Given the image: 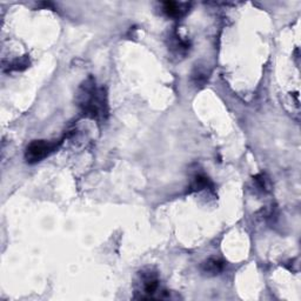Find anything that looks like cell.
<instances>
[{
	"label": "cell",
	"instance_id": "6da1fadb",
	"mask_svg": "<svg viewBox=\"0 0 301 301\" xmlns=\"http://www.w3.org/2000/svg\"><path fill=\"white\" fill-rule=\"evenodd\" d=\"M77 103L83 114L93 120H105L108 115L107 94L104 87H98L95 80L90 77L80 85Z\"/></svg>",
	"mask_w": 301,
	"mask_h": 301
},
{
	"label": "cell",
	"instance_id": "7a4b0ae2",
	"mask_svg": "<svg viewBox=\"0 0 301 301\" xmlns=\"http://www.w3.org/2000/svg\"><path fill=\"white\" fill-rule=\"evenodd\" d=\"M59 143L47 142V140H34L26 148L25 159L29 164L39 163L57 151Z\"/></svg>",
	"mask_w": 301,
	"mask_h": 301
},
{
	"label": "cell",
	"instance_id": "3957f363",
	"mask_svg": "<svg viewBox=\"0 0 301 301\" xmlns=\"http://www.w3.org/2000/svg\"><path fill=\"white\" fill-rule=\"evenodd\" d=\"M140 279H142V286L144 294L140 296V299H155L156 293L159 291V279L158 275L151 270L147 272L140 273Z\"/></svg>",
	"mask_w": 301,
	"mask_h": 301
},
{
	"label": "cell",
	"instance_id": "277c9868",
	"mask_svg": "<svg viewBox=\"0 0 301 301\" xmlns=\"http://www.w3.org/2000/svg\"><path fill=\"white\" fill-rule=\"evenodd\" d=\"M163 11L167 17L170 18H182L183 15L186 14L187 12V5L184 4H178L173 2H166L163 4Z\"/></svg>",
	"mask_w": 301,
	"mask_h": 301
},
{
	"label": "cell",
	"instance_id": "5b68a950",
	"mask_svg": "<svg viewBox=\"0 0 301 301\" xmlns=\"http://www.w3.org/2000/svg\"><path fill=\"white\" fill-rule=\"evenodd\" d=\"M225 263L222 259L218 258H210L202 265L203 273L207 275H218L224 271Z\"/></svg>",
	"mask_w": 301,
	"mask_h": 301
},
{
	"label": "cell",
	"instance_id": "8992f818",
	"mask_svg": "<svg viewBox=\"0 0 301 301\" xmlns=\"http://www.w3.org/2000/svg\"><path fill=\"white\" fill-rule=\"evenodd\" d=\"M213 187V184H212L211 179L206 176L205 174H196L194 178L192 179L191 182V191L193 192H199L203 191L205 188H211Z\"/></svg>",
	"mask_w": 301,
	"mask_h": 301
},
{
	"label": "cell",
	"instance_id": "52a82bcc",
	"mask_svg": "<svg viewBox=\"0 0 301 301\" xmlns=\"http://www.w3.org/2000/svg\"><path fill=\"white\" fill-rule=\"evenodd\" d=\"M30 60L27 58V55L14 59L13 62L9 63V71H24L25 68L29 67Z\"/></svg>",
	"mask_w": 301,
	"mask_h": 301
},
{
	"label": "cell",
	"instance_id": "ba28073f",
	"mask_svg": "<svg viewBox=\"0 0 301 301\" xmlns=\"http://www.w3.org/2000/svg\"><path fill=\"white\" fill-rule=\"evenodd\" d=\"M254 182L260 190L263 192H270L271 191V182L265 174H259L254 178Z\"/></svg>",
	"mask_w": 301,
	"mask_h": 301
},
{
	"label": "cell",
	"instance_id": "9c48e42d",
	"mask_svg": "<svg viewBox=\"0 0 301 301\" xmlns=\"http://www.w3.org/2000/svg\"><path fill=\"white\" fill-rule=\"evenodd\" d=\"M192 79H193V82L196 86L198 85L203 86L207 80V73L205 71H203L202 68H195L193 74H192Z\"/></svg>",
	"mask_w": 301,
	"mask_h": 301
}]
</instances>
